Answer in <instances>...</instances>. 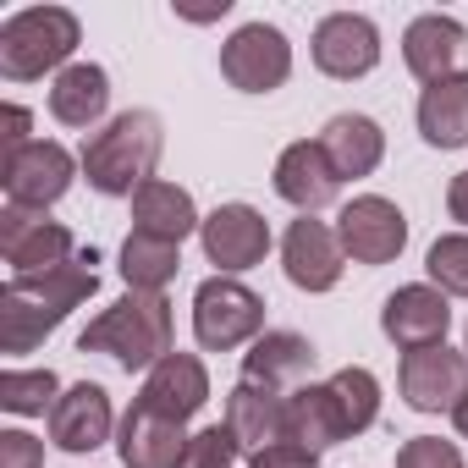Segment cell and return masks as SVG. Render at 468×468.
Returning a JSON list of instances; mask_svg holds the SVG:
<instances>
[{
	"instance_id": "e575fe53",
	"label": "cell",
	"mask_w": 468,
	"mask_h": 468,
	"mask_svg": "<svg viewBox=\"0 0 468 468\" xmlns=\"http://www.w3.org/2000/svg\"><path fill=\"white\" fill-rule=\"evenodd\" d=\"M23 144H34V138H28V111H23V105H6V154L23 149Z\"/></svg>"
},
{
	"instance_id": "83f0119b",
	"label": "cell",
	"mask_w": 468,
	"mask_h": 468,
	"mask_svg": "<svg viewBox=\"0 0 468 468\" xmlns=\"http://www.w3.org/2000/svg\"><path fill=\"white\" fill-rule=\"evenodd\" d=\"M331 391L342 402V419H347V435H364L375 419H380V380L364 369V364H347L331 375Z\"/></svg>"
},
{
	"instance_id": "52a82bcc",
	"label": "cell",
	"mask_w": 468,
	"mask_h": 468,
	"mask_svg": "<svg viewBox=\"0 0 468 468\" xmlns=\"http://www.w3.org/2000/svg\"><path fill=\"white\" fill-rule=\"evenodd\" d=\"M0 260L12 265V276H34V271H56L72 265V231L61 220H50L45 209H23L6 204L0 209Z\"/></svg>"
},
{
	"instance_id": "4dcf8cb0",
	"label": "cell",
	"mask_w": 468,
	"mask_h": 468,
	"mask_svg": "<svg viewBox=\"0 0 468 468\" xmlns=\"http://www.w3.org/2000/svg\"><path fill=\"white\" fill-rule=\"evenodd\" d=\"M238 457H243L238 435H231L226 424H209V430L187 435V452H182V463H176V468H231Z\"/></svg>"
},
{
	"instance_id": "836d02e7",
	"label": "cell",
	"mask_w": 468,
	"mask_h": 468,
	"mask_svg": "<svg viewBox=\"0 0 468 468\" xmlns=\"http://www.w3.org/2000/svg\"><path fill=\"white\" fill-rule=\"evenodd\" d=\"M249 468H320V457H314V452H303V446H292V441H276V446L254 452V457H249Z\"/></svg>"
},
{
	"instance_id": "8992f818",
	"label": "cell",
	"mask_w": 468,
	"mask_h": 468,
	"mask_svg": "<svg viewBox=\"0 0 468 468\" xmlns=\"http://www.w3.org/2000/svg\"><path fill=\"white\" fill-rule=\"evenodd\" d=\"M220 78L243 94H271L292 78V45L271 23H249L220 45Z\"/></svg>"
},
{
	"instance_id": "ac0fdd59",
	"label": "cell",
	"mask_w": 468,
	"mask_h": 468,
	"mask_svg": "<svg viewBox=\"0 0 468 468\" xmlns=\"http://www.w3.org/2000/svg\"><path fill=\"white\" fill-rule=\"evenodd\" d=\"M111 391L105 386H94V380H78L72 391H61V402L50 408V441L61 446V452H94V446H105L111 441Z\"/></svg>"
},
{
	"instance_id": "e0dca14e",
	"label": "cell",
	"mask_w": 468,
	"mask_h": 468,
	"mask_svg": "<svg viewBox=\"0 0 468 468\" xmlns=\"http://www.w3.org/2000/svg\"><path fill=\"white\" fill-rule=\"evenodd\" d=\"M276 193H282L292 209H303V215L325 209V204L342 193V176H336V165L325 160L320 138H298V144L282 149V160H276Z\"/></svg>"
},
{
	"instance_id": "3957f363",
	"label": "cell",
	"mask_w": 468,
	"mask_h": 468,
	"mask_svg": "<svg viewBox=\"0 0 468 468\" xmlns=\"http://www.w3.org/2000/svg\"><path fill=\"white\" fill-rule=\"evenodd\" d=\"M83 28L67 6H28L0 23V78L6 83H34L45 72H67Z\"/></svg>"
},
{
	"instance_id": "4fadbf2b",
	"label": "cell",
	"mask_w": 468,
	"mask_h": 468,
	"mask_svg": "<svg viewBox=\"0 0 468 468\" xmlns=\"http://www.w3.org/2000/svg\"><path fill=\"white\" fill-rule=\"evenodd\" d=\"M446 325H452V309H446V292L441 287H397L386 298V309H380V331L402 353H419V347L446 342Z\"/></svg>"
},
{
	"instance_id": "30bf717a",
	"label": "cell",
	"mask_w": 468,
	"mask_h": 468,
	"mask_svg": "<svg viewBox=\"0 0 468 468\" xmlns=\"http://www.w3.org/2000/svg\"><path fill=\"white\" fill-rule=\"evenodd\" d=\"M402 402L413 413H452L468 391V353L435 342L419 353H402Z\"/></svg>"
},
{
	"instance_id": "7c38bea8",
	"label": "cell",
	"mask_w": 468,
	"mask_h": 468,
	"mask_svg": "<svg viewBox=\"0 0 468 468\" xmlns=\"http://www.w3.org/2000/svg\"><path fill=\"white\" fill-rule=\"evenodd\" d=\"M314 67L325 78H369L380 67V28L358 12H331L320 28H314Z\"/></svg>"
},
{
	"instance_id": "74e56055",
	"label": "cell",
	"mask_w": 468,
	"mask_h": 468,
	"mask_svg": "<svg viewBox=\"0 0 468 468\" xmlns=\"http://www.w3.org/2000/svg\"><path fill=\"white\" fill-rule=\"evenodd\" d=\"M463 353H468V347H463Z\"/></svg>"
},
{
	"instance_id": "7402d4cb",
	"label": "cell",
	"mask_w": 468,
	"mask_h": 468,
	"mask_svg": "<svg viewBox=\"0 0 468 468\" xmlns=\"http://www.w3.org/2000/svg\"><path fill=\"white\" fill-rule=\"evenodd\" d=\"M282 402H287L282 391H265V386H254V380H238V386H231V397H226V430L238 435V446H243L249 457L282 441Z\"/></svg>"
},
{
	"instance_id": "484cf974",
	"label": "cell",
	"mask_w": 468,
	"mask_h": 468,
	"mask_svg": "<svg viewBox=\"0 0 468 468\" xmlns=\"http://www.w3.org/2000/svg\"><path fill=\"white\" fill-rule=\"evenodd\" d=\"M67 314H56L45 298H28L17 287H0V353H34Z\"/></svg>"
},
{
	"instance_id": "ba28073f",
	"label": "cell",
	"mask_w": 468,
	"mask_h": 468,
	"mask_svg": "<svg viewBox=\"0 0 468 468\" xmlns=\"http://www.w3.org/2000/svg\"><path fill=\"white\" fill-rule=\"evenodd\" d=\"M336 238H342V254L353 265H391L408 249V215L391 198L364 193L336 215Z\"/></svg>"
},
{
	"instance_id": "8fae6325",
	"label": "cell",
	"mask_w": 468,
	"mask_h": 468,
	"mask_svg": "<svg viewBox=\"0 0 468 468\" xmlns=\"http://www.w3.org/2000/svg\"><path fill=\"white\" fill-rule=\"evenodd\" d=\"M282 265H287V282L298 292H331L342 282L347 254H342V238L325 220L303 215V220L287 226V238H282Z\"/></svg>"
},
{
	"instance_id": "f546056e",
	"label": "cell",
	"mask_w": 468,
	"mask_h": 468,
	"mask_svg": "<svg viewBox=\"0 0 468 468\" xmlns=\"http://www.w3.org/2000/svg\"><path fill=\"white\" fill-rule=\"evenodd\" d=\"M424 271H430V282H435L446 298H468V238H463V231L430 243Z\"/></svg>"
},
{
	"instance_id": "cb8c5ba5",
	"label": "cell",
	"mask_w": 468,
	"mask_h": 468,
	"mask_svg": "<svg viewBox=\"0 0 468 468\" xmlns=\"http://www.w3.org/2000/svg\"><path fill=\"white\" fill-rule=\"evenodd\" d=\"M320 149L336 165V176L347 182V176H369L386 160V133L369 116H331L325 133H320Z\"/></svg>"
},
{
	"instance_id": "9c48e42d",
	"label": "cell",
	"mask_w": 468,
	"mask_h": 468,
	"mask_svg": "<svg viewBox=\"0 0 468 468\" xmlns=\"http://www.w3.org/2000/svg\"><path fill=\"white\" fill-rule=\"evenodd\" d=\"M198 243H204L209 265H220V276H238L271 254V220L254 204H220L215 215H204Z\"/></svg>"
},
{
	"instance_id": "6da1fadb",
	"label": "cell",
	"mask_w": 468,
	"mask_h": 468,
	"mask_svg": "<svg viewBox=\"0 0 468 468\" xmlns=\"http://www.w3.org/2000/svg\"><path fill=\"white\" fill-rule=\"evenodd\" d=\"M165 133L154 111H122L116 122H105L89 144H83V176L94 193L111 198H133L144 182H154Z\"/></svg>"
},
{
	"instance_id": "2e32d148",
	"label": "cell",
	"mask_w": 468,
	"mask_h": 468,
	"mask_svg": "<svg viewBox=\"0 0 468 468\" xmlns=\"http://www.w3.org/2000/svg\"><path fill=\"white\" fill-rule=\"evenodd\" d=\"M463 50H468V28L457 17H446V12H424L402 34V61H408V72L424 89L441 83V78H452L457 61H463Z\"/></svg>"
},
{
	"instance_id": "ffe728a7",
	"label": "cell",
	"mask_w": 468,
	"mask_h": 468,
	"mask_svg": "<svg viewBox=\"0 0 468 468\" xmlns=\"http://www.w3.org/2000/svg\"><path fill=\"white\" fill-rule=\"evenodd\" d=\"M116 452H122L127 468H176L182 452H187V430L176 419H160L144 402H133L122 430H116Z\"/></svg>"
},
{
	"instance_id": "7a4b0ae2",
	"label": "cell",
	"mask_w": 468,
	"mask_h": 468,
	"mask_svg": "<svg viewBox=\"0 0 468 468\" xmlns=\"http://www.w3.org/2000/svg\"><path fill=\"white\" fill-rule=\"evenodd\" d=\"M78 347L116 358L127 375L133 369H154L171 353V303H165V292H127V298H116L105 314H94L83 325Z\"/></svg>"
},
{
	"instance_id": "d6986e66",
	"label": "cell",
	"mask_w": 468,
	"mask_h": 468,
	"mask_svg": "<svg viewBox=\"0 0 468 468\" xmlns=\"http://www.w3.org/2000/svg\"><path fill=\"white\" fill-rule=\"evenodd\" d=\"M309 369H314V342L298 331H265L243 353V380H254L265 391H298V386H309Z\"/></svg>"
},
{
	"instance_id": "44dd1931",
	"label": "cell",
	"mask_w": 468,
	"mask_h": 468,
	"mask_svg": "<svg viewBox=\"0 0 468 468\" xmlns=\"http://www.w3.org/2000/svg\"><path fill=\"white\" fill-rule=\"evenodd\" d=\"M204 220H198V209H193V193L187 187H176V182H144L138 193H133V231H149V238H165V243H182V238H193Z\"/></svg>"
},
{
	"instance_id": "8d00e7d4",
	"label": "cell",
	"mask_w": 468,
	"mask_h": 468,
	"mask_svg": "<svg viewBox=\"0 0 468 468\" xmlns=\"http://www.w3.org/2000/svg\"><path fill=\"white\" fill-rule=\"evenodd\" d=\"M452 424H457V435H463V441H468V391H463V402H457V408H452Z\"/></svg>"
},
{
	"instance_id": "277c9868",
	"label": "cell",
	"mask_w": 468,
	"mask_h": 468,
	"mask_svg": "<svg viewBox=\"0 0 468 468\" xmlns=\"http://www.w3.org/2000/svg\"><path fill=\"white\" fill-rule=\"evenodd\" d=\"M193 336L209 353H231L243 342H260L265 336V298L249 292L243 282H231V276H209L193 292Z\"/></svg>"
},
{
	"instance_id": "f1b7e54d",
	"label": "cell",
	"mask_w": 468,
	"mask_h": 468,
	"mask_svg": "<svg viewBox=\"0 0 468 468\" xmlns=\"http://www.w3.org/2000/svg\"><path fill=\"white\" fill-rule=\"evenodd\" d=\"M56 375L50 369H6L0 375V408L17 413V419H34L45 408H56Z\"/></svg>"
},
{
	"instance_id": "5bb4252c",
	"label": "cell",
	"mask_w": 468,
	"mask_h": 468,
	"mask_svg": "<svg viewBox=\"0 0 468 468\" xmlns=\"http://www.w3.org/2000/svg\"><path fill=\"white\" fill-rule=\"evenodd\" d=\"M138 402H144L149 413H160V419L187 424V419L209 402V369H204L193 353H165V358L144 375Z\"/></svg>"
},
{
	"instance_id": "1f68e13d",
	"label": "cell",
	"mask_w": 468,
	"mask_h": 468,
	"mask_svg": "<svg viewBox=\"0 0 468 468\" xmlns=\"http://www.w3.org/2000/svg\"><path fill=\"white\" fill-rule=\"evenodd\" d=\"M397 468H463V452H457V441H441V435H413V441H402Z\"/></svg>"
},
{
	"instance_id": "d590c367",
	"label": "cell",
	"mask_w": 468,
	"mask_h": 468,
	"mask_svg": "<svg viewBox=\"0 0 468 468\" xmlns=\"http://www.w3.org/2000/svg\"><path fill=\"white\" fill-rule=\"evenodd\" d=\"M446 209H452V220H463V226H468V171H457V176H452V187H446Z\"/></svg>"
},
{
	"instance_id": "5b68a950",
	"label": "cell",
	"mask_w": 468,
	"mask_h": 468,
	"mask_svg": "<svg viewBox=\"0 0 468 468\" xmlns=\"http://www.w3.org/2000/svg\"><path fill=\"white\" fill-rule=\"evenodd\" d=\"M78 165H83V160H72V154H67L61 144H50V138H34V144H23V149H12V154H0V187H6V204L50 209V204L72 187Z\"/></svg>"
},
{
	"instance_id": "9a60e30c",
	"label": "cell",
	"mask_w": 468,
	"mask_h": 468,
	"mask_svg": "<svg viewBox=\"0 0 468 468\" xmlns=\"http://www.w3.org/2000/svg\"><path fill=\"white\" fill-rule=\"evenodd\" d=\"M282 441H292V446H303L314 457L347 441V419H342V402H336L331 380L325 386L309 380V386L287 391V402H282Z\"/></svg>"
},
{
	"instance_id": "603a6c76",
	"label": "cell",
	"mask_w": 468,
	"mask_h": 468,
	"mask_svg": "<svg viewBox=\"0 0 468 468\" xmlns=\"http://www.w3.org/2000/svg\"><path fill=\"white\" fill-rule=\"evenodd\" d=\"M105 105H111V78H105V67L72 61L67 72H56V83H50V116H56L61 127H94V122L105 116Z\"/></svg>"
},
{
	"instance_id": "d6a6232c",
	"label": "cell",
	"mask_w": 468,
	"mask_h": 468,
	"mask_svg": "<svg viewBox=\"0 0 468 468\" xmlns=\"http://www.w3.org/2000/svg\"><path fill=\"white\" fill-rule=\"evenodd\" d=\"M0 468H45V441L28 430H0Z\"/></svg>"
},
{
	"instance_id": "4316f807",
	"label": "cell",
	"mask_w": 468,
	"mask_h": 468,
	"mask_svg": "<svg viewBox=\"0 0 468 468\" xmlns=\"http://www.w3.org/2000/svg\"><path fill=\"white\" fill-rule=\"evenodd\" d=\"M182 271V243L149 238V231H133L122 243V282L133 292H165V282Z\"/></svg>"
},
{
	"instance_id": "d4e9b609",
	"label": "cell",
	"mask_w": 468,
	"mask_h": 468,
	"mask_svg": "<svg viewBox=\"0 0 468 468\" xmlns=\"http://www.w3.org/2000/svg\"><path fill=\"white\" fill-rule=\"evenodd\" d=\"M419 133L430 149H463L468 144V72H452L419 94Z\"/></svg>"
}]
</instances>
